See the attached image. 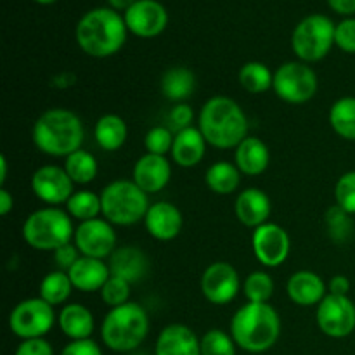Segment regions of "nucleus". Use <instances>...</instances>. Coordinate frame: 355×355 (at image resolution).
Returning <instances> with one entry per match:
<instances>
[{
	"mask_svg": "<svg viewBox=\"0 0 355 355\" xmlns=\"http://www.w3.org/2000/svg\"><path fill=\"white\" fill-rule=\"evenodd\" d=\"M236 217L239 218L246 227H260L267 224V218L270 215V200L263 191L257 187L245 189L238 198H236Z\"/></svg>",
	"mask_w": 355,
	"mask_h": 355,
	"instance_id": "6ab92c4d",
	"label": "nucleus"
},
{
	"mask_svg": "<svg viewBox=\"0 0 355 355\" xmlns=\"http://www.w3.org/2000/svg\"><path fill=\"white\" fill-rule=\"evenodd\" d=\"M75 243L83 257L103 260L113 255L116 234L110 222L92 218V220H85L78 225L75 232Z\"/></svg>",
	"mask_w": 355,
	"mask_h": 355,
	"instance_id": "f8f14e48",
	"label": "nucleus"
},
{
	"mask_svg": "<svg viewBox=\"0 0 355 355\" xmlns=\"http://www.w3.org/2000/svg\"><path fill=\"white\" fill-rule=\"evenodd\" d=\"M125 24L137 37H158L168 24V12L156 0H137L125 10Z\"/></svg>",
	"mask_w": 355,
	"mask_h": 355,
	"instance_id": "4468645a",
	"label": "nucleus"
},
{
	"mask_svg": "<svg viewBox=\"0 0 355 355\" xmlns=\"http://www.w3.org/2000/svg\"><path fill=\"white\" fill-rule=\"evenodd\" d=\"M10 331L23 340L42 338L54 326L52 305L42 298H30L14 307L9 318Z\"/></svg>",
	"mask_w": 355,
	"mask_h": 355,
	"instance_id": "9d476101",
	"label": "nucleus"
},
{
	"mask_svg": "<svg viewBox=\"0 0 355 355\" xmlns=\"http://www.w3.org/2000/svg\"><path fill=\"white\" fill-rule=\"evenodd\" d=\"M76 260H78V253H76L75 246L69 245V243L68 245L61 246V248H58L54 252V262L64 270L71 269V267L76 263Z\"/></svg>",
	"mask_w": 355,
	"mask_h": 355,
	"instance_id": "a18cd8bd",
	"label": "nucleus"
},
{
	"mask_svg": "<svg viewBox=\"0 0 355 355\" xmlns=\"http://www.w3.org/2000/svg\"><path fill=\"white\" fill-rule=\"evenodd\" d=\"M111 276L125 279L127 283H139L149 270L148 257L135 246H123L114 250L110 263Z\"/></svg>",
	"mask_w": 355,
	"mask_h": 355,
	"instance_id": "412c9836",
	"label": "nucleus"
},
{
	"mask_svg": "<svg viewBox=\"0 0 355 355\" xmlns=\"http://www.w3.org/2000/svg\"><path fill=\"white\" fill-rule=\"evenodd\" d=\"M73 290V283L68 274L62 270L47 274L40 283V298L51 304L52 307L59 304H64L69 298Z\"/></svg>",
	"mask_w": 355,
	"mask_h": 355,
	"instance_id": "7c9ffc66",
	"label": "nucleus"
},
{
	"mask_svg": "<svg viewBox=\"0 0 355 355\" xmlns=\"http://www.w3.org/2000/svg\"><path fill=\"white\" fill-rule=\"evenodd\" d=\"M31 187L38 200L49 205L68 203L73 196V180L64 168L49 165L42 166L31 177Z\"/></svg>",
	"mask_w": 355,
	"mask_h": 355,
	"instance_id": "dca6fc26",
	"label": "nucleus"
},
{
	"mask_svg": "<svg viewBox=\"0 0 355 355\" xmlns=\"http://www.w3.org/2000/svg\"><path fill=\"white\" fill-rule=\"evenodd\" d=\"M168 121L170 127L177 132L184 130V128H189V123L193 121V110H191V106H187V104L179 103L172 111H170Z\"/></svg>",
	"mask_w": 355,
	"mask_h": 355,
	"instance_id": "79ce46f5",
	"label": "nucleus"
},
{
	"mask_svg": "<svg viewBox=\"0 0 355 355\" xmlns=\"http://www.w3.org/2000/svg\"><path fill=\"white\" fill-rule=\"evenodd\" d=\"M239 277L234 267L227 262H215L201 277V291L205 298L215 305H225L238 295Z\"/></svg>",
	"mask_w": 355,
	"mask_h": 355,
	"instance_id": "2eb2a0df",
	"label": "nucleus"
},
{
	"mask_svg": "<svg viewBox=\"0 0 355 355\" xmlns=\"http://www.w3.org/2000/svg\"><path fill=\"white\" fill-rule=\"evenodd\" d=\"M272 87L286 103L302 104L311 101L318 92V76L304 62H286L274 75Z\"/></svg>",
	"mask_w": 355,
	"mask_h": 355,
	"instance_id": "1a4fd4ad",
	"label": "nucleus"
},
{
	"mask_svg": "<svg viewBox=\"0 0 355 355\" xmlns=\"http://www.w3.org/2000/svg\"><path fill=\"white\" fill-rule=\"evenodd\" d=\"M125 17L114 9H92L78 21L76 42L85 54L92 58H110L127 42Z\"/></svg>",
	"mask_w": 355,
	"mask_h": 355,
	"instance_id": "f257e3e1",
	"label": "nucleus"
},
{
	"mask_svg": "<svg viewBox=\"0 0 355 355\" xmlns=\"http://www.w3.org/2000/svg\"><path fill=\"white\" fill-rule=\"evenodd\" d=\"M59 326L62 333L75 342L87 340L94 331V318L89 309L78 304H69L59 314Z\"/></svg>",
	"mask_w": 355,
	"mask_h": 355,
	"instance_id": "a878e982",
	"label": "nucleus"
},
{
	"mask_svg": "<svg viewBox=\"0 0 355 355\" xmlns=\"http://www.w3.org/2000/svg\"><path fill=\"white\" fill-rule=\"evenodd\" d=\"M234 340L220 329H211L201 338V355H236Z\"/></svg>",
	"mask_w": 355,
	"mask_h": 355,
	"instance_id": "c9c22d12",
	"label": "nucleus"
},
{
	"mask_svg": "<svg viewBox=\"0 0 355 355\" xmlns=\"http://www.w3.org/2000/svg\"><path fill=\"white\" fill-rule=\"evenodd\" d=\"M205 146H207V139L203 137L200 128H184V130L177 132L175 139H173L172 156L177 165L191 168L203 159Z\"/></svg>",
	"mask_w": 355,
	"mask_h": 355,
	"instance_id": "b1692460",
	"label": "nucleus"
},
{
	"mask_svg": "<svg viewBox=\"0 0 355 355\" xmlns=\"http://www.w3.org/2000/svg\"><path fill=\"white\" fill-rule=\"evenodd\" d=\"M14 207V200L9 194V191H6L2 187L0 189V215H7Z\"/></svg>",
	"mask_w": 355,
	"mask_h": 355,
	"instance_id": "09e8293b",
	"label": "nucleus"
},
{
	"mask_svg": "<svg viewBox=\"0 0 355 355\" xmlns=\"http://www.w3.org/2000/svg\"><path fill=\"white\" fill-rule=\"evenodd\" d=\"M194 87H196L194 73L187 68H180V66L170 68L162 78L163 96L170 101H177V103L187 99L194 92Z\"/></svg>",
	"mask_w": 355,
	"mask_h": 355,
	"instance_id": "bb28decb",
	"label": "nucleus"
},
{
	"mask_svg": "<svg viewBox=\"0 0 355 355\" xmlns=\"http://www.w3.org/2000/svg\"><path fill=\"white\" fill-rule=\"evenodd\" d=\"M236 166L246 175H260L269 166V149L259 137H246L236 148Z\"/></svg>",
	"mask_w": 355,
	"mask_h": 355,
	"instance_id": "393cba45",
	"label": "nucleus"
},
{
	"mask_svg": "<svg viewBox=\"0 0 355 355\" xmlns=\"http://www.w3.org/2000/svg\"><path fill=\"white\" fill-rule=\"evenodd\" d=\"M231 333L236 345L246 352H266L279 338V314L269 304L250 302L234 314L231 321Z\"/></svg>",
	"mask_w": 355,
	"mask_h": 355,
	"instance_id": "7ed1b4c3",
	"label": "nucleus"
},
{
	"mask_svg": "<svg viewBox=\"0 0 355 355\" xmlns=\"http://www.w3.org/2000/svg\"><path fill=\"white\" fill-rule=\"evenodd\" d=\"M101 295H103L104 304L110 305L111 309L120 307V305L128 302V297H130V283H127L125 279H120V277L111 276L107 279V283L103 286V290H101Z\"/></svg>",
	"mask_w": 355,
	"mask_h": 355,
	"instance_id": "4c0bfd02",
	"label": "nucleus"
},
{
	"mask_svg": "<svg viewBox=\"0 0 355 355\" xmlns=\"http://www.w3.org/2000/svg\"><path fill=\"white\" fill-rule=\"evenodd\" d=\"M64 170L76 184H89L97 175V162L90 153L78 149L66 158Z\"/></svg>",
	"mask_w": 355,
	"mask_h": 355,
	"instance_id": "2f4dec72",
	"label": "nucleus"
},
{
	"mask_svg": "<svg viewBox=\"0 0 355 355\" xmlns=\"http://www.w3.org/2000/svg\"><path fill=\"white\" fill-rule=\"evenodd\" d=\"M288 297L302 307H311V305L321 304L324 298L326 286L324 281L311 270H300L290 277L286 284Z\"/></svg>",
	"mask_w": 355,
	"mask_h": 355,
	"instance_id": "5701e85b",
	"label": "nucleus"
},
{
	"mask_svg": "<svg viewBox=\"0 0 355 355\" xmlns=\"http://www.w3.org/2000/svg\"><path fill=\"white\" fill-rule=\"evenodd\" d=\"M73 224L59 208H42L31 214L23 225V238L35 250H58L68 245Z\"/></svg>",
	"mask_w": 355,
	"mask_h": 355,
	"instance_id": "0eeeda50",
	"label": "nucleus"
},
{
	"mask_svg": "<svg viewBox=\"0 0 355 355\" xmlns=\"http://www.w3.org/2000/svg\"><path fill=\"white\" fill-rule=\"evenodd\" d=\"M274 293V281L267 272H253L245 281V295L253 304H267Z\"/></svg>",
	"mask_w": 355,
	"mask_h": 355,
	"instance_id": "f704fd0d",
	"label": "nucleus"
},
{
	"mask_svg": "<svg viewBox=\"0 0 355 355\" xmlns=\"http://www.w3.org/2000/svg\"><path fill=\"white\" fill-rule=\"evenodd\" d=\"M103 214L110 224L134 225L149 210L148 193L130 180H114L101 193Z\"/></svg>",
	"mask_w": 355,
	"mask_h": 355,
	"instance_id": "423d86ee",
	"label": "nucleus"
},
{
	"mask_svg": "<svg viewBox=\"0 0 355 355\" xmlns=\"http://www.w3.org/2000/svg\"><path fill=\"white\" fill-rule=\"evenodd\" d=\"M69 215L80 220H92L97 218L99 211H103V205H101V196L90 193V191H78V193H73V196L69 198L68 203H66Z\"/></svg>",
	"mask_w": 355,
	"mask_h": 355,
	"instance_id": "72a5a7b5",
	"label": "nucleus"
},
{
	"mask_svg": "<svg viewBox=\"0 0 355 355\" xmlns=\"http://www.w3.org/2000/svg\"><path fill=\"white\" fill-rule=\"evenodd\" d=\"M200 130L208 144L215 148H238L248 137V120L236 101L211 97L200 113Z\"/></svg>",
	"mask_w": 355,
	"mask_h": 355,
	"instance_id": "f03ea898",
	"label": "nucleus"
},
{
	"mask_svg": "<svg viewBox=\"0 0 355 355\" xmlns=\"http://www.w3.org/2000/svg\"><path fill=\"white\" fill-rule=\"evenodd\" d=\"M110 272V267L103 260L82 257L68 270V276L71 279L73 288H76L80 291H85V293H92V291L103 290V286L111 277Z\"/></svg>",
	"mask_w": 355,
	"mask_h": 355,
	"instance_id": "4be33fe9",
	"label": "nucleus"
},
{
	"mask_svg": "<svg viewBox=\"0 0 355 355\" xmlns=\"http://www.w3.org/2000/svg\"><path fill=\"white\" fill-rule=\"evenodd\" d=\"M172 168L165 156L151 155L142 156L134 166V182L144 193H158L168 184Z\"/></svg>",
	"mask_w": 355,
	"mask_h": 355,
	"instance_id": "a211bd4d",
	"label": "nucleus"
},
{
	"mask_svg": "<svg viewBox=\"0 0 355 355\" xmlns=\"http://www.w3.org/2000/svg\"><path fill=\"white\" fill-rule=\"evenodd\" d=\"M350 290V281L345 276H335L329 281V293L338 295V297H347Z\"/></svg>",
	"mask_w": 355,
	"mask_h": 355,
	"instance_id": "49530a36",
	"label": "nucleus"
},
{
	"mask_svg": "<svg viewBox=\"0 0 355 355\" xmlns=\"http://www.w3.org/2000/svg\"><path fill=\"white\" fill-rule=\"evenodd\" d=\"M253 252L266 267H277L290 255V236L276 224H263L253 232Z\"/></svg>",
	"mask_w": 355,
	"mask_h": 355,
	"instance_id": "ddd939ff",
	"label": "nucleus"
},
{
	"mask_svg": "<svg viewBox=\"0 0 355 355\" xmlns=\"http://www.w3.org/2000/svg\"><path fill=\"white\" fill-rule=\"evenodd\" d=\"M239 82L248 92L260 94L270 89V85L274 83V76L262 62H246L239 71Z\"/></svg>",
	"mask_w": 355,
	"mask_h": 355,
	"instance_id": "473e14b6",
	"label": "nucleus"
},
{
	"mask_svg": "<svg viewBox=\"0 0 355 355\" xmlns=\"http://www.w3.org/2000/svg\"><path fill=\"white\" fill-rule=\"evenodd\" d=\"M335 44L342 49L343 52L355 54V19H343L342 23L336 24L335 30Z\"/></svg>",
	"mask_w": 355,
	"mask_h": 355,
	"instance_id": "a19ab883",
	"label": "nucleus"
},
{
	"mask_svg": "<svg viewBox=\"0 0 355 355\" xmlns=\"http://www.w3.org/2000/svg\"><path fill=\"white\" fill-rule=\"evenodd\" d=\"M33 142L45 155L68 158L83 142L82 121L73 111L62 107L45 111L33 127Z\"/></svg>",
	"mask_w": 355,
	"mask_h": 355,
	"instance_id": "20e7f679",
	"label": "nucleus"
},
{
	"mask_svg": "<svg viewBox=\"0 0 355 355\" xmlns=\"http://www.w3.org/2000/svg\"><path fill=\"white\" fill-rule=\"evenodd\" d=\"M135 2H137V0H107V3H110L114 10H127L130 9Z\"/></svg>",
	"mask_w": 355,
	"mask_h": 355,
	"instance_id": "8fccbe9b",
	"label": "nucleus"
},
{
	"mask_svg": "<svg viewBox=\"0 0 355 355\" xmlns=\"http://www.w3.org/2000/svg\"><path fill=\"white\" fill-rule=\"evenodd\" d=\"M96 141L106 151H116L127 141V125L116 114H106L96 125Z\"/></svg>",
	"mask_w": 355,
	"mask_h": 355,
	"instance_id": "cd10ccee",
	"label": "nucleus"
},
{
	"mask_svg": "<svg viewBox=\"0 0 355 355\" xmlns=\"http://www.w3.org/2000/svg\"><path fill=\"white\" fill-rule=\"evenodd\" d=\"M149 329V319L139 304H127L114 307L104 318L101 335L106 347L114 352H130L144 342Z\"/></svg>",
	"mask_w": 355,
	"mask_h": 355,
	"instance_id": "39448f33",
	"label": "nucleus"
},
{
	"mask_svg": "<svg viewBox=\"0 0 355 355\" xmlns=\"http://www.w3.org/2000/svg\"><path fill=\"white\" fill-rule=\"evenodd\" d=\"M329 7L335 12L349 16V14H355V0H328Z\"/></svg>",
	"mask_w": 355,
	"mask_h": 355,
	"instance_id": "de8ad7c7",
	"label": "nucleus"
},
{
	"mask_svg": "<svg viewBox=\"0 0 355 355\" xmlns=\"http://www.w3.org/2000/svg\"><path fill=\"white\" fill-rule=\"evenodd\" d=\"M336 203L349 215H355V172L343 173L335 187Z\"/></svg>",
	"mask_w": 355,
	"mask_h": 355,
	"instance_id": "58836bf2",
	"label": "nucleus"
},
{
	"mask_svg": "<svg viewBox=\"0 0 355 355\" xmlns=\"http://www.w3.org/2000/svg\"><path fill=\"white\" fill-rule=\"evenodd\" d=\"M207 184L214 193L231 194L239 186V168L227 162L211 165L207 172Z\"/></svg>",
	"mask_w": 355,
	"mask_h": 355,
	"instance_id": "c756f323",
	"label": "nucleus"
},
{
	"mask_svg": "<svg viewBox=\"0 0 355 355\" xmlns=\"http://www.w3.org/2000/svg\"><path fill=\"white\" fill-rule=\"evenodd\" d=\"M173 139L172 132L165 127H155L148 132L146 135V149H148L151 155H158V156H165L166 153L172 149L173 146Z\"/></svg>",
	"mask_w": 355,
	"mask_h": 355,
	"instance_id": "ea45409f",
	"label": "nucleus"
},
{
	"mask_svg": "<svg viewBox=\"0 0 355 355\" xmlns=\"http://www.w3.org/2000/svg\"><path fill=\"white\" fill-rule=\"evenodd\" d=\"M318 324L331 338H345L355 329V305L349 297L331 295L322 298L318 309Z\"/></svg>",
	"mask_w": 355,
	"mask_h": 355,
	"instance_id": "9b49d317",
	"label": "nucleus"
},
{
	"mask_svg": "<svg viewBox=\"0 0 355 355\" xmlns=\"http://www.w3.org/2000/svg\"><path fill=\"white\" fill-rule=\"evenodd\" d=\"M326 225H328V232L335 241L342 243L352 234V222H350L349 214L336 205V207L329 208L326 214Z\"/></svg>",
	"mask_w": 355,
	"mask_h": 355,
	"instance_id": "e433bc0d",
	"label": "nucleus"
},
{
	"mask_svg": "<svg viewBox=\"0 0 355 355\" xmlns=\"http://www.w3.org/2000/svg\"><path fill=\"white\" fill-rule=\"evenodd\" d=\"M156 355H201V342L187 326L170 324L159 333Z\"/></svg>",
	"mask_w": 355,
	"mask_h": 355,
	"instance_id": "aec40b11",
	"label": "nucleus"
},
{
	"mask_svg": "<svg viewBox=\"0 0 355 355\" xmlns=\"http://www.w3.org/2000/svg\"><path fill=\"white\" fill-rule=\"evenodd\" d=\"M7 179V159L6 156H0V184L6 182Z\"/></svg>",
	"mask_w": 355,
	"mask_h": 355,
	"instance_id": "3c124183",
	"label": "nucleus"
},
{
	"mask_svg": "<svg viewBox=\"0 0 355 355\" xmlns=\"http://www.w3.org/2000/svg\"><path fill=\"white\" fill-rule=\"evenodd\" d=\"M335 30L336 26L328 16L312 14L297 24L291 37V47L302 61H321L335 44Z\"/></svg>",
	"mask_w": 355,
	"mask_h": 355,
	"instance_id": "6e6552de",
	"label": "nucleus"
},
{
	"mask_svg": "<svg viewBox=\"0 0 355 355\" xmlns=\"http://www.w3.org/2000/svg\"><path fill=\"white\" fill-rule=\"evenodd\" d=\"M329 123L340 137L355 141V97H342L333 104Z\"/></svg>",
	"mask_w": 355,
	"mask_h": 355,
	"instance_id": "c85d7f7f",
	"label": "nucleus"
},
{
	"mask_svg": "<svg viewBox=\"0 0 355 355\" xmlns=\"http://www.w3.org/2000/svg\"><path fill=\"white\" fill-rule=\"evenodd\" d=\"M61 355H103L101 349L92 340H75L64 347Z\"/></svg>",
	"mask_w": 355,
	"mask_h": 355,
	"instance_id": "c03bdc74",
	"label": "nucleus"
},
{
	"mask_svg": "<svg viewBox=\"0 0 355 355\" xmlns=\"http://www.w3.org/2000/svg\"><path fill=\"white\" fill-rule=\"evenodd\" d=\"M35 2L42 3V6H49V3H54L55 0H35Z\"/></svg>",
	"mask_w": 355,
	"mask_h": 355,
	"instance_id": "603ef678",
	"label": "nucleus"
},
{
	"mask_svg": "<svg viewBox=\"0 0 355 355\" xmlns=\"http://www.w3.org/2000/svg\"><path fill=\"white\" fill-rule=\"evenodd\" d=\"M16 355H54V352H52L51 343L45 342L44 338H31L24 340L17 347Z\"/></svg>",
	"mask_w": 355,
	"mask_h": 355,
	"instance_id": "37998d69",
	"label": "nucleus"
},
{
	"mask_svg": "<svg viewBox=\"0 0 355 355\" xmlns=\"http://www.w3.org/2000/svg\"><path fill=\"white\" fill-rule=\"evenodd\" d=\"M146 229L153 238L159 241H170L177 238L182 229V214L177 207L166 201H158L149 207L144 217Z\"/></svg>",
	"mask_w": 355,
	"mask_h": 355,
	"instance_id": "f3484780",
	"label": "nucleus"
}]
</instances>
